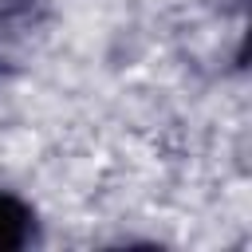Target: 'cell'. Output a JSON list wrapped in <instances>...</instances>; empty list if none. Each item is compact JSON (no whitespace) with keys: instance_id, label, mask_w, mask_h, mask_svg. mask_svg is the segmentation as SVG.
<instances>
[{"instance_id":"1","label":"cell","mask_w":252,"mask_h":252,"mask_svg":"<svg viewBox=\"0 0 252 252\" xmlns=\"http://www.w3.org/2000/svg\"><path fill=\"white\" fill-rule=\"evenodd\" d=\"M39 244V217L35 209L12 193V189H0V252H24Z\"/></svg>"},{"instance_id":"2","label":"cell","mask_w":252,"mask_h":252,"mask_svg":"<svg viewBox=\"0 0 252 252\" xmlns=\"http://www.w3.org/2000/svg\"><path fill=\"white\" fill-rule=\"evenodd\" d=\"M4 75H8V63H4V59H0V79H4Z\"/></svg>"}]
</instances>
